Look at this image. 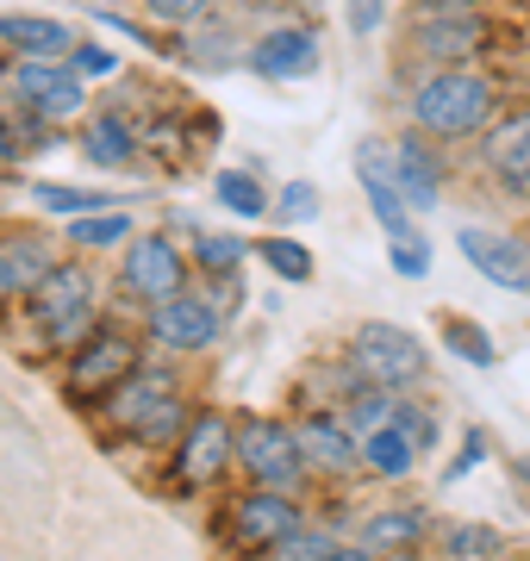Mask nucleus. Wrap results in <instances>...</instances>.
<instances>
[{"label":"nucleus","instance_id":"obj_8","mask_svg":"<svg viewBox=\"0 0 530 561\" xmlns=\"http://www.w3.org/2000/svg\"><path fill=\"white\" fill-rule=\"evenodd\" d=\"M456 243H462V256H469L493 287H506V294H530V243L506 238V231H481V225L456 231Z\"/></svg>","mask_w":530,"mask_h":561},{"label":"nucleus","instance_id":"obj_12","mask_svg":"<svg viewBox=\"0 0 530 561\" xmlns=\"http://www.w3.org/2000/svg\"><path fill=\"white\" fill-rule=\"evenodd\" d=\"M138 368V343L125 331H94L76 356V387H113V381H131Z\"/></svg>","mask_w":530,"mask_h":561},{"label":"nucleus","instance_id":"obj_31","mask_svg":"<svg viewBox=\"0 0 530 561\" xmlns=\"http://www.w3.org/2000/svg\"><path fill=\"white\" fill-rule=\"evenodd\" d=\"M38 206H50V213H101V201L94 194H76V187H38Z\"/></svg>","mask_w":530,"mask_h":561},{"label":"nucleus","instance_id":"obj_21","mask_svg":"<svg viewBox=\"0 0 530 561\" xmlns=\"http://www.w3.org/2000/svg\"><path fill=\"white\" fill-rule=\"evenodd\" d=\"M0 262H7V275H13V287H38L57 262H50V250H44L38 238H7L0 243Z\"/></svg>","mask_w":530,"mask_h":561},{"label":"nucleus","instance_id":"obj_32","mask_svg":"<svg viewBox=\"0 0 530 561\" xmlns=\"http://www.w3.org/2000/svg\"><path fill=\"white\" fill-rule=\"evenodd\" d=\"M312 213H319V194H312L307 181H287V194H281V219H312Z\"/></svg>","mask_w":530,"mask_h":561},{"label":"nucleus","instance_id":"obj_14","mask_svg":"<svg viewBox=\"0 0 530 561\" xmlns=\"http://www.w3.org/2000/svg\"><path fill=\"white\" fill-rule=\"evenodd\" d=\"M293 530H307L300 524V505L287 500V493H275V486H263V493H250L238 505V537H250V542H281Z\"/></svg>","mask_w":530,"mask_h":561},{"label":"nucleus","instance_id":"obj_25","mask_svg":"<svg viewBox=\"0 0 530 561\" xmlns=\"http://www.w3.org/2000/svg\"><path fill=\"white\" fill-rule=\"evenodd\" d=\"M443 343H449V350H456L462 362H474V368H493V343L481 337V324L449 319V324H443Z\"/></svg>","mask_w":530,"mask_h":561},{"label":"nucleus","instance_id":"obj_11","mask_svg":"<svg viewBox=\"0 0 530 561\" xmlns=\"http://www.w3.org/2000/svg\"><path fill=\"white\" fill-rule=\"evenodd\" d=\"M250 69L268 76V81L312 76V69H319V38H312L307 25H281V32H268V38L250 50Z\"/></svg>","mask_w":530,"mask_h":561},{"label":"nucleus","instance_id":"obj_24","mask_svg":"<svg viewBox=\"0 0 530 561\" xmlns=\"http://www.w3.org/2000/svg\"><path fill=\"white\" fill-rule=\"evenodd\" d=\"M219 206H231L238 219H256L268 206V194L256 187V175H238V169H231V175H219Z\"/></svg>","mask_w":530,"mask_h":561},{"label":"nucleus","instance_id":"obj_3","mask_svg":"<svg viewBox=\"0 0 530 561\" xmlns=\"http://www.w3.org/2000/svg\"><path fill=\"white\" fill-rule=\"evenodd\" d=\"M349 356H356V368H362L375 387H418L425 368H430L425 343L412 337L406 324H362Z\"/></svg>","mask_w":530,"mask_h":561},{"label":"nucleus","instance_id":"obj_36","mask_svg":"<svg viewBox=\"0 0 530 561\" xmlns=\"http://www.w3.org/2000/svg\"><path fill=\"white\" fill-rule=\"evenodd\" d=\"M375 25H381V0H349V32H375Z\"/></svg>","mask_w":530,"mask_h":561},{"label":"nucleus","instance_id":"obj_40","mask_svg":"<svg viewBox=\"0 0 530 561\" xmlns=\"http://www.w3.org/2000/svg\"><path fill=\"white\" fill-rule=\"evenodd\" d=\"M7 294H20V287H13V275H7V262H0V300H7Z\"/></svg>","mask_w":530,"mask_h":561},{"label":"nucleus","instance_id":"obj_6","mask_svg":"<svg viewBox=\"0 0 530 561\" xmlns=\"http://www.w3.org/2000/svg\"><path fill=\"white\" fill-rule=\"evenodd\" d=\"M356 181H362L368 206H375V219L388 225L393 243L418 238V231H412V213H406V194H400V181H393V150L388 144H356Z\"/></svg>","mask_w":530,"mask_h":561},{"label":"nucleus","instance_id":"obj_13","mask_svg":"<svg viewBox=\"0 0 530 561\" xmlns=\"http://www.w3.org/2000/svg\"><path fill=\"white\" fill-rule=\"evenodd\" d=\"M393 181H400L406 206H437V194H443V169H437V157L418 131L393 144Z\"/></svg>","mask_w":530,"mask_h":561},{"label":"nucleus","instance_id":"obj_28","mask_svg":"<svg viewBox=\"0 0 530 561\" xmlns=\"http://www.w3.org/2000/svg\"><path fill=\"white\" fill-rule=\"evenodd\" d=\"M175 431H187V412L163 393V400H157V405L138 419V437H143V443H163V437H175Z\"/></svg>","mask_w":530,"mask_h":561},{"label":"nucleus","instance_id":"obj_20","mask_svg":"<svg viewBox=\"0 0 530 561\" xmlns=\"http://www.w3.org/2000/svg\"><path fill=\"white\" fill-rule=\"evenodd\" d=\"M362 461L368 468H375V474H388V481H400V474H406L412 461H418V443L406 437V431H400V424H381V431H368V443H362Z\"/></svg>","mask_w":530,"mask_h":561},{"label":"nucleus","instance_id":"obj_33","mask_svg":"<svg viewBox=\"0 0 530 561\" xmlns=\"http://www.w3.org/2000/svg\"><path fill=\"white\" fill-rule=\"evenodd\" d=\"M157 20H169V25H194L206 13V0H143Z\"/></svg>","mask_w":530,"mask_h":561},{"label":"nucleus","instance_id":"obj_23","mask_svg":"<svg viewBox=\"0 0 530 561\" xmlns=\"http://www.w3.org/2000/svg\"><path fill=\"white\" fill-rule=\"evenodd\" d=\"M131 231L125 213H82V219L69 225V243H82V250H106V243H119Z\"/></svg>","mask_w":530,"mask_h":561},{"label":"nucleus","instance_id":"obj_4","mask_svg":"<svg viewBox=\"0 0 530 561\" xmlns=\"http://www.w3.org/2000/svg\"><path fill=\"white\" fill-rule=\"evenodd\" d=\"M238 461H244V468H250L263 486H275V493L300 486V474L312 468L307 449H300V431L268 424V419H250L244 431H238Z\"/></svg>","mask_w":530,"mask_h":561},{"label":"nucleus","instance_id":"obj_27","mask_svg":"<svg viewBox=\"0 0 530 561\" xmlns=\"http://www.w3.org/2000/svg\"><path fill=\"white\" fill-rule=\"evenodd\" d=\"M244 250H250V243L238 238V231H231V238H219V231H200V238H194V256H200L206 268H238Z\"/></svg>","mask_w":530,"mask_h":561},{"label":"nucleus","instance_id":"obj_29","mask_svg":"<svg viewBox=\"0 0 530 561\" xmlns=\"http://www.w3.org/2000/svg\"><path fill=\"white\" fill-rule=\"evenodd\" d=\"M493 549H499V537H493L487 524H456L449 530V556L456 561H487Z\"/></svg>","mask_w":530,"mask_h":561},{"label":"nucleus","instance_id":"obj_26","mask_svg":"<svg viewBox=\"0 0 530 561\" xmlns=\"http://www.w3.org/2000/svg\"><path fill=\"white\" fill-rule=\"evenodd\" d=\"M263 262H268L281 280H312V256H307L293 238H268V243H263Z\"/></svg>","mask_w":530,"mask_h":561},{"label":"nucleus","instance_id":"obj_34","mask_svg":"<svg viewBox=\"0 0 530 561\" xmlns=\"http://www.w3.org/2000/svg\"><path fill=\"white\" fill-rule=\"evenodd\" d=\"M393 424H400L418 449H430V443H437V431H430V419L418 412V405H393Z\"/></svg>","mask_w":530,"mask_h":561},{"label":"nucleus","instance_id":"obj_22","mask_svg":"<svg viewBox=\"0 0 530 561\" xmlns=\"http://www.w3.org/2000/svg\"><path fill=\"white\" fill-rule=\"evenodd\" d=\"M131 131H125V119H94L82 131V150H88V162H101V169H119L125 157H131Z\"/></svg>","mask_w":530,"mask_h":561},{"label":"nucleus","instance_id":"obj_35","mask_svg":"<svg viewBox=\"0 0 530 561\" xmlns=\"http://www.w3.org/2000/svg\"><path fill=\"white\" fill-rule=\"evenodd\" d=\"M393 268H400V275H425V243L418 238H406V243H393Z\"/></svg>","mask_w":530,"mask_h":561},{"label":"nucleus","instance_id":"obj_17","mask_svg":"<svg viewBox=\"0 0 530 561\" xmlns=\"http://www.w3.org/2000/svg\"><path fill=\"white\" fill-rule=\"evenodd\" d=\"M487 162L499 169V181H511V187H525L530 194V113H511V119L493 131Z\"/></svg>","mask_w":530,"mask_h":561},{"label":"nucleus","instance_id":"obj_16","mask_svg":"<svg viewBox=\"0 0 530 561\" xmlns=\"http://www.w3.org/2000/svg\"><path fill=\"white\" fill-rule=\"evenodd\" d=\"M474 44H481V20L474 13H425V25H418V50L437 62L469 57Z\"/></svg>","mask_w":530,"mask_h":561},{"label":"nucleus","instance_id":"obj_18","mask_svg":"<svg viewBox=\"0 0 530 561\" xmlns=\"http://www.w3.org/2000/svg\"><path fill=\"white\" fill-rule=\"evenodd\" d=\"M362 542L375 556H406L425 542V512H412V505H393V512H375L362 524Z\"/></svg>","mask_w":530,"mask_h":561},{"label":"nucleus","instance_id":"obj_19","mask_svg":"<svg viewBox=\"0 0 530 561\" xmlns=\"http://www.w3.org/2000/svg\"><path fill=\"white\" fill-rule=\"evenodd\" d=\"M300 449H307L312 468H331V474H344L349 461L362 456L344 419H312V424H300Z\"/></svg>","mask_w":530,"mask_h":561},{"label":"nucleus","instance_id":"obj_41","mask_svg":"<svg viewBox=\"0 0 530 561\" xmlns=\"http://www.w3.org/2000/svg\"><path fill=\"white\" fill-rule=\"evenodd\" d=\"M0 162H13V138H7V125H0Z\"/></svg>","mask_w":530,"mask_h":561},{"label":"nucleus","instance_id":"obj_9","mask_svg":"<svg viewBox=\"0 0 530 561\" xmlns=\"http://www.w3.org/2000/svg\"><path fill=\"white\" fill-rule=\"evenodd\" d=\"M150 337L169 343V350H206L219 337V312L200 300V294H169V300L150 306Z\"/></svg>","mask_w":530,"mask_h":561},{"label":"nucleus","instance_id":"obj_37","mask_svg":"<svg viewBox=\"0 0 530 561\" xmlns=\"http://www.w3.org/2000/svg\"><path fill=\"white\" fill-rule=\"evenodd\" d=\"M76 69H82V76H106V69H113V50H94V44H88V50H76Z\"/></svg>","mask_w":530,"mask_h":561},{"label":"nucleus","instance_id":"obj_2","mask_svg":"<svg viewBox=\"0 0 530 561\" xmlns=\"http://www.w3.org/2000/svg\"><path fill=\"white\" fill-rule=\"evenodd\" d=\"M32 319L50 343H76V337H94L88 319H94V275L88 268H50V275L32 287Z\"/></svg>","mask_w":530,"mask_h":561},{"label":"nucleus","instance_id":"obj_42","mask_svg":"<svg viewBox=\"0 0 530 561\" xmlns=\"http://www.w3.org/2000/svg\"><path fill=\"white\" fill-rule=\"evenodd\" d=\"M250 7H256V0H250Z\"/></svg>","mask_w":530,"mask_h":561},{"label":"nucleus","instance_id":"obj_1","mask_svg":"<svg viewBox=\"0 0 530 561\" xmlns=\"http://www.w3.org/2000/svg\"><path fill=\"white\" fill-rule=\"evenodd\" d=\"M487 113H493V81L469 76V69H437L412 94L418 131H437V138H469V131L487 125Z\"/></svg>","mask_w":530,"mask_h":561},{"label":"nucleus","instance_id":"obj_5","mask_svg":"<svg viewBox=\"0 0 530 561\" xmlns=\"http://www.w3.org/2000/svg\"><path fill=\"white\" fill-rule=\"evenodd\" d=\"M13 94H20L32 113H44V119H69V113H82L88 88L69 69H57L50 57H20L13 62Z\"/></svg>","mask_w":530,"mask_h":561},{"label":"nucleus","instance_id":"obj_7","mask_svg":"<svg viewBox=\"0 0 530 561\" xmlns=\"http://www.w3.org/2000/svg\"><path fill=\"white\" fill-rule=\"evenodd\" d=\"M187 287V268H182V250L169 238H138L125 250V294L131 300H169V294H182Z\"/></svg>","mask_w":530,"mask_h":561},{"label":"nucleus","instance_id":"obj_30","mask_svg":"<svg viewBox=\"0 0 530 561\" xmlns=\"http://www.w3.org/2000/svg\"><path fill=\"white\" fill-rule=\"evenodd\" d=\"M325 556H331V542L312 537V530H293V537L268 542V561H325Z\"/></svg>","mask_w":530,"mask_h":561},{"label":"nucleus","instance_id":"obj_15","mask_svg":"<svg viewBox=\"0 0 530 561\" xmlns=\"http://www.w3.org/2000/svg\"><path fill=\"white\" fill-rule=\"evenodd\" d=\"M0 44L7 50H20V57H50L57 62L69 50V25L62 20H38V13H0Z\"/></svg>","mask_w":530,"mask_h":561},{"label":"nucleus","instance_id":"obj_10","mask_svg":"<svg viewBox=\"0 0 530 561\" xmlns=\"http://www.w3.org/2000/svg\"><path fill=\"white\" fill-rule=\"evenodd\" d=\"M238 456V431L219 419V412H206V419L187 424V437H182V461H175V474H182L187 486H206L212 474H219L224 461Z\"/></svg>","mask_w":530,"mask_h":561},{"label":"nucleus","instance_id":"obj_38","mask_svg":"<svg viewBox=\"0 0 530 561\" xmlns=\"http://www.w3.org/2000/svg\"><path fill=\"white\" fill-rule=\"evenodd\" d=\"M412 7H418V13H469L474 0H412Z\"/></svg>","mask_w":530,"mask_h":561},{"label":"nucleus","instance_id":"obj_39","mask_svg":"<svg viewBox=\"0 0 530 561\" xmlns=\"http://www.w3.org/2000/svg\"><path fill=\"white\" fill-rule=\"evenodd\" d=\"M325 561H368V549H331Z\"/></svg>","mask_w":530,"mask_h":561}]
</instances>
